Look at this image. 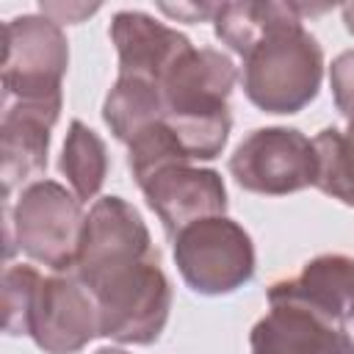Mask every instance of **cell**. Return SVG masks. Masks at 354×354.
Wrapping results in <instances>:
<instances>
[{"label":"cell","instance_id":"8","mask_svg":"<svg viewBox=\"0 0 354 354\" xmlns=\"http://www.w3.org/2000/svg\"><path fill=\"white\" fill-rule=\"evenodd\" d=\"M147 205L163 221V230L174 238L183 227L224 216L227 210V188L218 171L199 169L191 163H166L152 171L141 185Z\"/></svg>","mask_w":354,"mask_h":354},{"label":"cell","instance_id":"1","mask_svg":"<svg viewBox=\"0 0 354 354\" xmlns=\"http://www.w3.org/2000/svg\"><path fill=\"white\" fill-rule=\"evenodd\" d=\"M304 6L285 3V11L241 55V83L252 105L266 113H296L318 97L324 50L301 25Z\"/></svg>","mask_w":354,"mask_h":354},{"label":"cell","instance_id":"18","mask_svg":"<svg viewBox=\"0 0 354 354\" xmlns=\"http://www.w3.org/2000/svg\"><path fill=\"white\" fill-rule=\"evenodd\" d=\"M39 279H41V274L33 266L17 263V266L6 268V277H3V326L14 337L25 335L28 310H30V299H33Z\"/></svg>","mask_w":354,"mask_h":354},{"label":"cell","instance_id":"12","mask_svg":"<svg viewBox=\"0 0 354 354\" xmlns=\"http://www.w3.org/2000/svg\"><path fill=\"white\" fill-rule=\"evenodd\" d=\"M108 36L119 55V75L158 80L188 47L191 39L144 11H116Z\"/></svg>","mask_w":354,"mask_h":354},{"label":"cell","instance_id":"15","mask_svg":"<svg viewBox=\"0 0 354 354\" xmlns=\"http://www.w3.org/2000/svg\"><path fill=\"white\" fill-rule=\"evenodd\" d=\"M61 171L80 202H88L100 194L105 174H108V152L105 141L80 119L69 122L64 152H61Z\"/></svg>","mask_w":354,"mask_h":354},{"label":"cell","instance_id":"6","mask_svg":"<svg viewBox=\"0 0 354 354\" xmlns=\"http://www.w3.org/2000/svg\"><path fill=\"white\" fill-rule=\"evenodd\" d=\"M315 144L296 127H257L230 155V174L243 191L285 196L315 185Z\"/></svg>","mask_w":354,"mask_h":354},{"label":"cell","instance_id":"11","mask_svg":"<svg viewBox=\"0 0 354 354\" xmlns=\"http://www.w3.org/2000/svg\"><path fill=\"white\" fill-rule=\"evenodd\" d=\"M268 301L299 304L340 326L354 310V260L346 254H318L307 260L296 277L274 282Z\"/></svg>","mask_w":354,"mask_h":354},{"label":"cell","instance_id":"20","mask_svg":"<svg viewBox=\"0 0 354 354\" xmlns=\"http://www.w3.org/2000/svg\"><path fill=\"white\" fill-rule=\"evenodd\" d=\"M158 8L177 22H207V19L213 22V14L218 6H213V3H177V6L160 3Z\"/></svg>","mask_w":354,"mask_h":354},{"label":"cell","instance_id":"23","mask_svg":"<svg viewBox=\"0 0 354 354\" xmlns=\"http://www.w3.org/2000/svg\"><path fill=\"white\" fill-rule=\"evenodd\" d=\"M343 22H346V30L354 36V3L343 6Z\"/></svg>","mask_w":354,"mask_h":354},{"label":"cell","instance_id":"10","mask_svg":"<svg viewBox=\"0 0 354 354\" xmlns=\"http://www.w3.org/2000/svg\"><path fill=\"white\" fill-rule=\"evenodd\" d=\"M61 116V105L47 102H3L0 122V180L3 196L33 174L47 169L50 130Z\"/></svg>","mask_w":354,"mask_h":354},{"label":"cell","instance_id":"13","mask_svg":"<svg viewBox=\"0 0 354 354\" xmlns=\"http://www.w3.org/2000/svg\"><path fill=\"white\" fill-rule=\"evenodd\" d=\"M252 354H346L340 326L290 301H268L252 326Z\"/></svg>","mask_w":354,"mask_h":354},{"label":"cell","instance_id":"14","mask_svg":"<svg viewBox=\"0 0 354 354\" xmlns=\"http://www.w3.org/2000/svg\"><path fill=\"white\" fill-rule=\"evenodd\" d=\"M163 113L166 108H163L158 83L147 77H130V75L116 77L102 105V119L116 136V141L122 144H130L144 130L163 122Z\"/></svg>","mask_w":354,"mask_h":354},{"label":"cell","instance_id":"22","mask_svg":"<svg viewBox=\"0 0 354 354\" xmlns=\"http://www.w3.org/2000/svg\"><path fill=\"white\" fill-rule=\"evenodd\" d=\"M340 335H343V343H346V354H354V310L343 318Z\"/></svg>","mask_w":354,"mask_h":354},{"label":"cell","instance_id":"3","mask_svg":"<svg viewBox=\"0 0 354 354\" xmlns=\"http://www.w3.org/2000/svg\"><path fill=\"white\" fill-rule=\"evenodd\" d=\"M8 257L14 243L30 260L50 266L53 271H72L80 232L83 202L55 180H36L19 191L14 207L6 210Z\"/></svg>","mask_w":354,"mask_h":354},{"label":"cell","instance_id":"19","mask_svg":"<svg viewBox=\"0 0 354 354\" xmlns=\"http://www.w3.org/2000/svg\"><path fill=\"white\" fill-rule=\"evenodd\" d=\"M329 83L337 111L354 124V50L340 53L329 66Z\"/></svg>","mask_w":354,"mask_h":354},{"label":"cell","instance_id":"7","mask_svg":"<svg viewBox=\"0 0 354 354\" xmlns=\"http://www.w3.org/2000/svg\"><path fill=\"white\" fill-rule=\"evenodd\" d=\"M25 335L44 354H75L100 335V307L94 293L72 274L55 271L41 277L30 310Z\"/></svg>","mask_w":354,"mask_h":354},{"label":"cell","instance_id":"9","mask_svg":"<svg viewBox=\"0 0 354 354\" xmlns=\"http://www.w3.org/2000/svg\"><path fill=\"white\" fill-rule=\"evenodd\" d=\"M149 249L155 246L141 213L122 196H102L91 205L83 221L72 274L77 279H86L88 274L100 271L113 260L144 254Z\"/></svg>","mask_w":354,"mask_h":354},{"label":"cell","instance_id":"24","mask_svg":"<svg viewBox=\"0 0 354 354\" xmlns=\"http://www.w3.org/2000/svg\"><path fill=\"white\" fill-rule=\"evenodd\" d=\"M94 354H127V351H122V348H113V346H105V348H97Z\"/></svg>","mask_w":354,"mask_h":354},{"label":"cell","instance_id":"21","mask_svg":"<svg viewBox=\"0 0 354 354\" xmlns=\"http://www.w3.org/2000/svg\"><path fill=\"white\" fill-rule=\"evenodd\" d=\"M44 17H50L53 22H80L83 17H91L94 11H100L97 3L86 6V3H41L39 6Z\"/></svg>","mask_w":354,"mask_h":354},{"label":"cell","instance_id":"2","mask_svg":"<svg viewBox=\"0 0 354 354\" xmlns=\"http://www.w3.org/2000/svg\"><path fill=\"white\" fill-rule=\"evenodd\" d=\"M80 282L97 299L102 337L133 346H149L160 337L171 310V285L158 249L108 263Z\"/></svg>","mask_w":354,"mask_h":354},{"label":"cell","instance_id":"4","mask_svg":"<svg viewBox=\"0 0 354 354\" xmlns=\"http://www.w3.org/2000/svg\"><path fill=\"white\" fill-rule=\"evenodd\" d=\"M69 41L44 14H22L3 28V102L61 105Z\"/></svg>","mask_w":354,"mask_h":354},{"label":"cell","instance_id":"17","mask_svg":"<svg viewBox=\"0 0 354 354\" xmlns=\"http://www.w3.org/2000/svg\"><path fill=\"white\" fill-rule=\"evenodd\" d=\"M282 11L285 3H218L213 30L232 53L243 55Z\"/></svg>","mask_w":354,"mask_h":354},{"label":"cell","instance_id":"5","mask_svg":"<svg viewBox=\"0 0 354 354\" xmlns=\"http://www.w3.org/2000/svg\"><path fill=\"white\" fill-rule=\"evenodd\" d=\"M171 241L177 271L199 296L232 293L254 277V243L249 232L227 216L199 218Z\"/></svg>","mask_w":354,"mask_h":354},{"label":"cell","instance_id":"16","mask_svg":"<svg viewBox=\"0 0 354 354\" xmlns=\"http://www.w3.org/2000/svg\"><path fill=\"white\" fill-rule=\"evenodd\" d=\"M315 188L354 207V124L346 130L324 127L315 138Z\"/></svg>","mask_w":354,"mask_h":354}]
</instances>
